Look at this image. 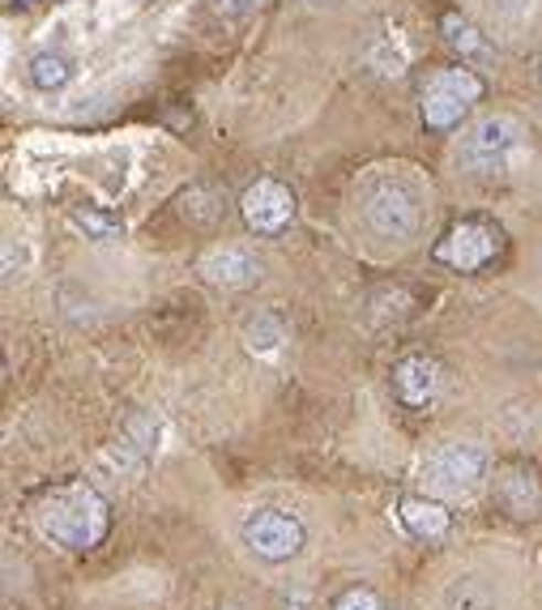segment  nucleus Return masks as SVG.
Segmentation results:
<instances>
[{
  "label": "nucleus",
  "instance_id": "nucleus-17",
  "mask_svg": "<svg viewBox=\"0 0 542 610\" xmlns=\"http://www.w3.org/2000/svg\"><path fill=\"white\" fill-rule=\"evenodd\" d=\"M329 610H384V602H381V593L376 589H368V585H359V589H347L338 602Z\"/></svg>",
  "mask_w": 542,
  "mask_h": 610
},
{
  "label": "nucleus",
  "instance_id": "nucleus-5",
  "mask_svg": "<svg viewBox=\"0 0 542 610\" xmlns=\"http://www.w3.org/2000/svg\"><path fill=\"white\" fill-rule=\"evenodd\" d=\"M363 218L381 239H411L418 226V205L397 180H376L363 193Z\"/></svg>",
  "mask_w": 542,
  "mask_h": 610
},
{
  "label": "nucleus",
  "instance_id": "nucleus-21",
  "mask_svg": "<svg viewBox=\"0 0 542 610\" xmlns=\"http://www.w3.org/2000/svg\"><path fill=\"white\" fill-rule=\"evenodd\" d=\"M304 4H325V0H304Z\"/></svg>",
  "mask_w": 542,
  "mask_h": 610
},
{
  "label": "nucleus",
  "instance_id": "nucleus-12",
  "mask_svg": "<svg viewBox=\"0 0 542 610\" xmlns=\"http://www.w3.org/2000/svg\"><path fill=\"white\" fill-rule=\"evenodd\" d=\"M496 500H500V509L517 521H530V516L542 513V486L534 474H525V470H504L500 479H496Z\"/></svg>",
  "mask_w": 542,
  "mask_h": 610
},
{
  "label": "nucleus",
  "instance_id": "nucleus-4",
  "mask_svg": "<svg viewBox=\"0 0 542 610\" xmlns=\"http://www.w3.org/2000/svg\"><path fill=\"white\" fill-rule=\"evenodd\" d=\"M240 543L265 564H287L308 546V529L287 509H253L240 521Z\"/></svg>",
  "mask_w": 542,
  "mask_h": 610
},
{
  "label": "nucleus",
  "instance_id": "nucleus-15",
  "mask_svg": "<svg viewBox=\"0 0 542 610\" xmlns=\"http://www.w3.org/2000/svg\"><path fill=\"white\" fill-rule=\"evenodd\" d=\"M68 77H73V65L64 61L61 52H39V56L31 61V86L34 90H61Z\"/></svg>",
  "mask_w": 542,
  "mask_h": 610
},
{
  "label": "nucleus",
  "instance_id": "nucleus-20",
  "mask_svg": "<svg viewBox=\"0 0 542 610\" xmlns=\"http://www.w3.org/2000/svg\"><path fill=\"white\" fill-rule=\"evenodd\" d=\"M9 4H31V0H9Z\"/></svg>",
  "mask_w": 542,
  "mask_h": 610
},
{
  "label": "nucleus",
  "instance_id": "nucleus-10",
  "mask_svg": "<svg viewBox=\"0 0 542 610\" xmlns=\"http://www.w3.org/2000/svg\"><path fill=\"white\" fill-rule=\"evenodd\" d=\"M393 388H397V397L406 402V406H432L436 397H440V388H445V376H440V363L436 358H427V354H406V358H397V367H393Z\"/></svg>",
  "mask_w": 542,
  "mask_h": 610
},
{
  "label": "nucleus",
  "instance_id": "nucleus-11",
  "mask_svg": "<svg viewBox=\"0 0 542 610\" xmlns=\"http://www.w3.org/2000/svg\"><path fill=\"white\" fill-rule=\"evenodd\" d=\"M397 521H402V529L411 538H418V543H440L448 534V525H453V513H448L440 500L411 495V500L397 504Z\"/></svg>",
  "mask_w": 542,
  "mask_h": 610
},
{
  "label": "nucleus",
  "instance_id": "nucleus-2",
  "mask_svg": "<svg viewBox=\"0 0 542 610\" xmlns=\"http://www.w3.org/2000/svg\"><path fill=\"white\" fill-rule=\"evenodd\" d=\"M482 98V77L475 68L466 65H453V68H440L427 77L423 86V125L432 132H453L466 116L470 107Z\"/></svg>",
  "mask_w": 542,
  "mask_h": 610
},
{
  "label": "nucleus",
  "instance_id": "nucleus-19",
  "mask_svg": "<svg viewBox=\"0 0 542 610\" xmlns=\"http://www.w3.org/2000/svg\"><path fill=\"white\" fill-rule=\"evenodd\" d=\"M496 9L504 18H525V13H534V0H496Z\"/></svg>",
  "mask_w": 542,
  "mask_h": 610
},
{
  "label": "nucleus",
  "instance_id": "nucleus-9",
  "mask_svg": "<svg viewBox=\"0 0 542 610\" xmlns=\"http://www.w3.org/2000/svg\"><path fill=\"white\" fill-rule=\"evenodd\" d=\"M196 274L210 282V287L223 290H244L261 278V257L240 248V244H223V248H210L205 257L196 260Z\"/></svg>",
  "mask_w": 542,
  "mask_h": 610
},
{
  "label": "nucleus",
  "instance_id": "nucleus-16",
  "mask_svg": "<svg viewBox=\"0 0 542 610\" xmlns=\"http://www.w3.org/2000/svg\"><path fill=\"white\" fill-rule=\"evenodd\" d=\"M73 226H77V231H86V235L98 239V244H111V239H120V235H125V223H120V218H111V214H103V210H73Z\"/></svg>",
  "mask_w": 542,
  "mask_h": 610
},
{
  "label": "nucleus",
  "instance_id": "nucleus-7",
  "mask_svg": "<svg viewBox=\"0 0 542 610\" xmlns=\"http://www.w3.org/2000/svg\"><path fill=\"white\" fill-rule=\"evenodd\" d=\"M496 253H500V231L487 223H457L436 244V260L457 274H479L496 260Z\"/></svg>",
  "mask_w": 542,
  "mask_h": 610
},
{
  "label": "nucleus",
  "instance_id": "nucleus-1",
  "mask_svg": "<svg viewBox=\"0 0 542 610\" xmlns=\"http://www.w3.org/2000/svg\"><path fill=\"white\" fill-rule=\"evenodd\" d=\"M39 529L64 550H98L111 534V504L98 495L91 482H68L61 491H52L43 504H39Z\"/></svg>",
  "mask_w": 542,
  "mask_h": 610
},
{
  "label": "nucleus",
  "instance_id": "nucleus-23",
  "mask_svg": "<svg viewBox=\"0 0 542 610\" xmlns=\"http://www.w3.org/2000/svg\"><path fill=\"white\" fill-rule=\"evenodd\" d=\"M539 77H542V56H539Z\"/></svg>",
  "mask_w": 542,
  "mask_h": 610
},
{
  "label": "nucleus",
  "instance_id": "nucleus-13",
  "mask_svg": "<svg viewBox=\"0 0 542 610\" xmlns=\"http://www.w3.org/2000/svg\"><path fill=\"white\" fill-rule=\"evenodd\" d=\"M440 31H445V43L461 56V61H491L496 56V47L482 39L461 13H445V22H440Z\"/></svg>",
  "mask_w": 542,
  "mask_h": 610
},
{
  "label": "nucleus",
  "instance_id": "nucleus-8",
  "mask_svg": "<svg viewBox=\"0 0 542 610\" xmlns=\"http://www.w3.org/2000/svg\"><path fill=\"white\" fill-rule=\"evenodd\" d=\"M240 214L256 235H283L295 223V193L283 180H256L240 196Z\"/></svg>",
  "mask_w": 542,
  "mask_h": 610
},
{
  "label": "nucleus",
  "instance_id": "nucleus-14",
  "mask_svg": "<svg viewBox=\"0 0 542 610\" xmlns=\"http://www.w3.org/2000/svg\"><path fill=\"white\" fill-rule=\"evenodd\" d=\"M445 610H496V593L482 577H457L445 589Z\"/></svg>",
  "mask_w": 542,
  "mask_h": 610
},
{
  "label": "nucleus",
  "instance_id": "nucleus-18",
  "mask_svg": "<svg viewBox=\"0 0 542 610\" xmlns=\"http://www.w3.org/2000/svg\"><path fill=\"white\" fill-rule=\"evenodd\" d=\"M269 0H214V9H219V18H231V22H240V18H253L256 9H265Z\"/></svg>",
  "mask_w": 542,
  "mask_h": 610
},
{
  "label": "nucleus",
  "instance_id": "nucleus-22",
  "mask_svg": "<svg viewBox=\"0 0 542 610\" xmlns=\"http://www.w3.org/2000/svg\"><path fill=\"white\" fill-rule=\"evenodd\" d=\"M219 610H240V607H219Z\"/></svg>",
  "mask_w": 542,
  "mask_h": 610
},
{
  "label": "nucleus",
  "instance_id": "nucleus-6",
  "mask_svg": "<svg viewBox=\"0 0 542 610\" xmlns=\"http://www.w3.org/2000/svg\"><path fill=\"white\" fill-rule=\"evenodd\" d=\"M521 150V125L512 116H482L461 141V159L475 171H504Z\"/></svg>",
  "mask_w": 542,
  "mask_h": 610
},
{
  "label": "nucleus",
  "instance_id": "nucleus-3",
  "mask_svg": "<svg viewBox=\"0 0 542 610\" xmlns=\"http://www.w3.org/2000/svg\"><path fill=\"white\" fill-rule=\"evenodd\" d=\"M487 479V452L470 440H448L423 461V482L436 500H470Z\"/></svg>",
  "mask_w": 542,
  "mask_h": 610
}]
</instances>
